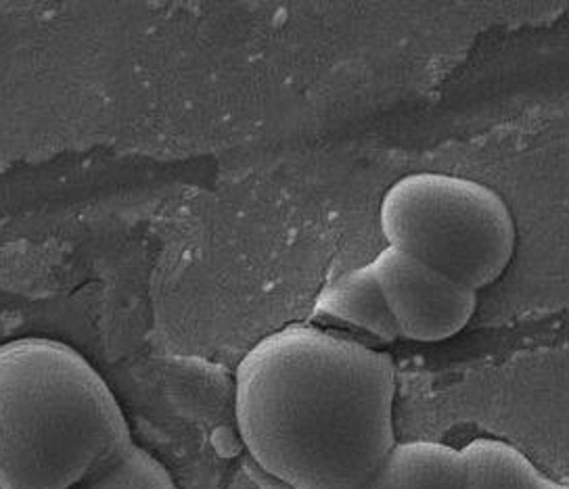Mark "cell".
<instances>
[{"label":"cell","instance_id":"52a82bcc","mask_svg":"<svg viewBox=\"0 0 569 489\" xmlns=\"http://www.w3.org/2000/svg\"><path fill=\"white\" fill-rule=\"evenodd\" d=\"M462 489H568L540 471L519 448L492 437H478L461 448Z\"/></svg>","mask_w":569,"mask_h":489},{"label":"cell","instance_id":"ba28073f","mask_svg":"<svg viewBox=\"0 0 569 489\" xmlns=\"http://www.w3.org/2000/svg\"><path fill=\"white\" fill-rule=\"evenodd\" d=\"M68 489H178L172 475L134 441Z\"/></svg>","mask_w":569,"mask_h":489},{"label":"cell","instance_id":"277c9868","mask_svg":"<svg viewBox=\"0 0 569 489\" xmlns=\"http://www.w3.org/2000/svg\"><path fill=\"white\" fill-rule=\"evenodd\" d=\"M398 337L438 343L461 332L478 308V291L409 253L386 247L369 263Z\"/></svg>","mask_w":569,"mask_h":489},{"label":"cell","instance_id":"7a4b0ae2","mask_svg":"<svg viewBox=\"0 0 569 489\" xmlns=\"http://www.w3.org/2000/svg\"><path fill=\"white\" fill-rule=\"evenodd\" d=\"M132 443L109 385L70 346H0V488L68 489Z\"/></svg>","mask_w":569,"mask_h":489},{"label":"cell","instance_id":"9c48e42d","mask_svg":"<svg viewBox=\"0 0 569 489\" xmlns=\"http://www.w3.org/2000/svg\"><path fill=\"white\" fill-rule=\"evenodd\" d=\"M0 489H2V488H0Z\"/></svg>","mask_w":569,"mask_h":489},{"label":"cell","instance_id":"3957f363","mask_svg":"<svg viewBox=\"0 0 569 489\" xmlns=\"http://www.w3.org/2000/svg\"><path fill=\"white\" fill-rule=\"evenodd\" d=\"M379 227L390 247L473 291L500 279L516 253V220L507 201L465 176L398 178L381 197Z\"/></svg>","mask_w":569,"mask_h":489},{"label":"cell","instance_id":"6da1fadb","mask_svg":"<svg viewBox=\"0 0 569 489\" xmlns=\"http://www.w3.org/2000/svg\"><path fill=\"white\" fill-rule=\"evenodd\" d=\"M390 356L291 325L243 356L234 419L251 458L289 489H362L396 443Z\"/></svg>","mask_w":569,"mask_h":489},{"label":"cell","instance_id":"5b68a950","mask_svg":"<svg viewBox=\"0 0 569 489\" xmlns=\"http://www.w3.org/2000/svg\"><path fill=\"white\" fill-rule=\"evenodd\" d=\"M315 316L375 337L381 343H393L400 339L390 308L369 263L346 270L329 280L315 301Z\"/></svg>","mask_w":569,"mask_h":489},{"label":"cell","instance_id":"8992f818","mask_svg":"<svg viewBox=\"0 0 569 489\" xmlns=\"http://www.w3.org/2000/svg\"><path fill=\"white\" fill-rule=\"evenodd\" d=\"M461 450L440 441L393 443L362 489H462Z\"/></svg>","mask_w":569,"mask_h":489}]
</instances>
